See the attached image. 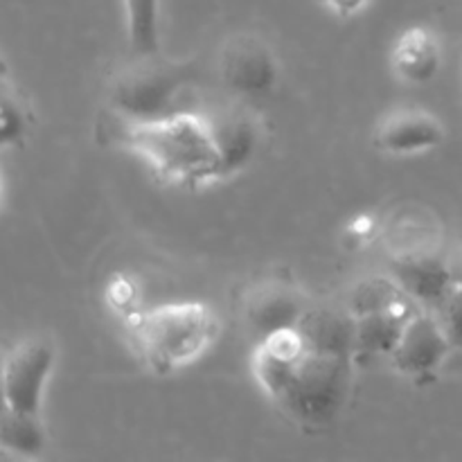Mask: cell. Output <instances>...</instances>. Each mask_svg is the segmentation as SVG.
<instances>
[{
  "mask_svg": "<svg viewBox=\"0 0 462 462\" xmlns=\"http://www.w3.org/2000/svg\"><path fill=\"white\" fill-rule=\"evenodd\" d=\"M442 63L438 36L427 27H409L393 45V70L406 84H427Z\"/></svg>",
  "mask_w": 462,
  "mask_h": 462,
  "instance_id": "7c38bea8",
  "label": "cell"
},
{
  "mask_svg": "<svg viewBox=\"0 0 462 462\" xmlns=\"http://www.w3.org/2000/svg\"><path fill=\"white\" fill-rule=\"evenodd\" d=\"M449 266H451V275H454V282L462 287V248L458 253H454V255H451Z\"/></svg>",
  "mask_w": 462,
  "mask_h": 462,
  "instance_id": "ffe728a7",
  "label": "cell"
},
{
  "mask_svg": "<svg viewBox=\"0 0 462 462\" xmlns=\"http://www.w3.org/2000/svg\"><path fill=\"white\" fill-rule=\"evenodd\" d=\"M420 311L418 305L397 307V310L373 311L355 316V352L356 361L373 356H391L402 337L406 320Z\"/></svg>",
  "mask_w": 462,
  "mask_h": 462,
  "instance_id": "4fadbf2b",
  "label": "cell"
},
{
  "mask_svg": "<svg viewBox=\"0 0 462 462\" xmlns=\"http://www.w3.org/2000/svg\"><path fill=\"white\" fill-rule=\"evenodd\" d=\"M454 350L433 311L420 310L406 320L395 350L388 356L393 368L415 383H429Z\"/></svg>",
  "mask_w": 462,
  "mask_h": 462,
  "instance_id": "52a82bcc",
  "label": "cell"
},
{
  "mask_svg": "<svg viewBox=\"0 0 462 462\" xmlns=\"http://www.w3.org/2000/svg\"><path fill=\"white\" fill-rule=\"evenodd\" d=\"M302 338L311 347L334 355H350L355 352V316L352 311L332 310V307H307L305 316L298 323Z\"/></svg>",
  "mask_w": 462,
  "mask_h": 462,
  "instance_id": "5bb4252c",
  "label": "cell"
},
{
  "mask_svg": "<svg viewBox=\"0 0 462 462\" xmlns=\"http://www.w3.org/2000/svg\"><path fill=\"white\" fill-rule=\"evenodd\" d=\"M391 278L420 307L436 311L454 287L449 260L427 248L400 251L391 257Z\"/></svg>",
  "mask_w": 462,
  "mask_h": 462,
  "instance_id": "ba28073f",
  "label": "cell"
},
{
  "mask_svg": "<svg viewBox=\"0 0 462 462\" xmlns=\"http://www.w3.org/2000/svg\"><path fill=\"white\" fill-rule=\"evenodd\" d=\"M54 364L57 350L48 338H25L16 343L3 364L5 409L39 415Z\"/></svg>",
  "mask_w": 462,
  "mask_h": 462,
  "instance_id": "5b68a950",
  "label": "cell"
},
{
  "mask_svg": "<svg viewBox=\"0 0 462 462\" xmlns=\"http://www.w3.org/2000/svg\"><path fill=\"white\" fill-rule=\"evenodd\" d=\"M307 307L310 305L302 300L300 293L289 284L264 282L248 293L244 319L255 341L260 343L282 329L298 328Z\"/></svg>",
  "mask_w": 462,
  "mask_h": 462,
  "instance_id": "8fae6325",
  "label": "cell"
},
{
  "mask_svg": "<svg viewBox=\"0 0 462 462\" xmlns=\"http://www.w3.org/2000/svg\"><path fill=\"white\" fill-rule=\"evenodd\" d=\"M219 77L237 97H260L278 84L280 66L266 41L242 32L230 36L221 48Z\"/></svg>",
  "mask_w": 462,
  "mask_h": 462,
  "instance_id": "8992f818",
  "label": "cell"
},
{
  "mask_svg": "<svg viewBox=\"0 0 462 462\" xmlns=\"http://www.w3.org/2000/svg\"><path fill=\"white\" fill-rule=\"evenodd\" d=\"M199 113L206 117L210 126L221 162H224L226 179L242 171L260 147V126L255 117L233 102H215L206 111Z\"/></svg>",
  "mask_w": 462,
  "mask_h": 462,
  "instance_id": "9c48e42d",
  "label": "cell"
},
{
  "mask_svg": "<svg viewBox=\"0 0 462 462\" xmlns=\"http://www.w3.org/2000/svg\"><path fill=\"white\" fill-rule=\"evenodd\" d=\"M192 79V66L161 59V52L135 57L134 63L117 72L108 90L113 116L147 122L189 111L183 106V99Z\"/></svg>",
  "mask_w": 462,
  "mask_h": 462,
  "instance_id": "277c9868",
  "label": "cell"
},
{
  "mask_svg": "<svg viewBox=\"0 0 462 462\" xmlns=\"http://www.w3.org/2000/svg\"><path fill=\"white\" fill-rule=\"evenodd\" d=\"M323 7L328 9L329 14L338 18H352V16H359L361 12L368 9V5L373 0H320Z\"/></svg>",
  "mask_w": 462,
  "mask_h": 462,
  "instance_id": "d6986e66",
  "label": "cell"
},
{
  "mask_svg": "<svg viewBox=\"0 0 462 462\" xmlns=\"http://www.w3.org/2000/svg\"><path fill=\"white\" fill-rule=\"evenodd\" d=\"M433 314H436V319L440 320L451 347H454V350H462V287L460 284H454V287H451V291L447 293V298L438 305V310L433 311Z\"/></svg>",
  "mask_w": 462,
  "mask_h": 462,
  "instance_id": "ac0fdd59",
  "label": "cell"
},
{
  "mask_svg": "<svg viewBox=\"0 0 462 462\" xmlns=\"http://www.w3.org/2000/svg\"><path fill=\"white\" fill-rule=\"evenodd\" d=\"M129 332L144 364L158 374H171L210 350L219 334V319L206 302H165L131 314Z\"/></svg>",
  "mask_w": 462,
  "mask_h": 462,
  "instance_id": "3957f363",
  "label": "cell"
},
{
  "mask_svg": "<svg viewBox=\"0 0 462 462\" xmlns=\"http://www.w3.org/2000/svg\"><path fill=\"white\" fill-rule=\"evenodd\" d=\"M0 438H3L5 451L21 456V458H34L45 445V433L39 422V415L18 413L12 409H3Z\"/></svg>",
  "mask_w": 462,
  "mask_h": 462,
  "instance_id": "2e32d148",
  "label": "cell"
},
{
  "mask_svg": "<svg viewBox=\"0 0 462 462\" xmlns=\"http://www.w3.org/2000/svg\"><path fill=\"white\" fill-rule=\"evenodd\" d=\"M442 122L422 108H397L383 116L374 129V147L391 156H418L445 143Z\"/></svg>",
  "mask_w": 462,
  "mask_h": 462,
  "instance_id": "30bf717a",
  "label": "cell"
},
{
  "mask_svg": "<svg viewBox=\"0 0 462 462\" xmlns=\"http://www.w3.org/2000/svg\"><path fill=\"white\" fill-rule=\"evenodd\" d=\"M0 84H3V95H0V102H3L0 138H3L5 147H18V144L27 138V134H30V108H27L25 99L21 97L18 86H14L12 81H9L7 72H3V81H0Z\"/></svg>",
  "mask_w": 462,
  "mask_h": 462,
  "instance_id": "e0dca14e",
  "label": "cell"
},
{
  "mask_svg": "<svg viewBox=\"0 0 462 462\" xmlns=\"http://www.w3.org/2000/svg\"><path fill=\"white\" fill-rule=\"evenodd\" d=\"M116 120V138L167 183L203 188L226 179L219 149L201 113L180 111L147 122Z\"/></svg>",
  "mask_w": 462,
  "mask_h": 462,
  "instance_id": "7a4b0ae2",
  "label": "cell"
},
{
  "mask_svg": "<svg viewBox=\"0 0 462 462\" xmlns=\"http://www.w3.org/2000/svg\"><path fill=\"white\" fill-rule=\"evenodd\" d=\"M355 364L350 355L316 350L293 328L257 343L253 374L293 422L325 427L346 406Z\"/></svg>",
  "mask_w": 462,
  "mask_h": 462,
  "instance_id": "6da1fadb",
  "label": "cell"
},
{
  "mask_svg": "<svg viewBox=\"0 0 462 462\" xmlns=\"http://www.w3.org/2000/svg\"><path fill=\"white\" fill-rule=\"evenodd\" d=\"M126 32L135 57L161 52V7L158 0H125Z\"/></svg>",
  "mask_w": 462,
  "mask_h": 462,
  "instance_id": "9a60e30c",
  "label": "cell"
}]
</instances>
